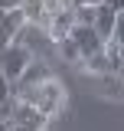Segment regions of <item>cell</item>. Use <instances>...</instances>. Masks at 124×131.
Segmentation results:
<instances>
[{
  "label": "cell",
  "instance_id": "1",
  "mask_svg": "<svg viewBox=\"0 0 124 131\" xmlns=\"http://www.w3.org/2000/svg\"><path fill=\"white\" fill-rule=\"evenodd\" d=\"M20 98H23V102H30V105H36L46 118H56V115L62 112V105H65V89H62L59 79L46 75L43 82H36L33 89H23Z\"/></svg>",
  "mask_w": 124,
  "mask_h": 131
},
{
  "label": "cell",
  "instance_id": "10",
  "mask_svg": "<svg viewBox=\"0 0 124 131\" xmlns=\"http://www.w3.org/2000/svg\"><path fill=\"white\" fill-rule=\"evenodd\" d=\"M13 82L7 79V75H3V72H0V115H7V118H10V115H13V108H16V95H13Z\"/></svg>",
  "mask_w": 124,
  "mask_h": 131
},
{
  "label": "cell",
  "instance_id": "6",
  "mask_svg": "<svg viewBox=\"0 0 124 131\" xmlns=\"http://www.w3.org/2000/svg\"><path fill=\"white\" fill-rule=\"evenodd\" d=\"M72 26H75V7H59L56 13L49 16V36H52V43L56 39H62V36H69L72 33Z\"/></svg>",
  "mask_w": 124,
  "mask_h": 131
},
{
  "label": "cell",
  "instance_id": "12",
  "mask_svg": "<svg viewBox=\"0 0 124 131\" xmlns=\"http://www.w3.org/2000/svg\"><path fill=\"white\" fill-rule=\"evenodd\" d=\"M111 10H118V13H124V0H105Z\"/></svg>",
  "mask_w": 124,
  "mask_h": 131
},
{
  "label": "cell",
  "instance_id": "3",
  "mask_svg": "<svg viewBox=\"0 0 124 131\" xmlns=\"http://www.w3.org/2000/svg\"><path fill=\"white\" fill-rule=\"evenodd\" d=\"M26 23L30 20H26V13H23L20 3H10L7 10H0V52L10 46V43H16V36L23 33Z\"/></svg>",
  "mask_w": 124,
  "mask_h": 131
},
{
  "label": "cell",
  "instance_id": "11",
  "mask_svg": "<svg viewBox=\"0 0 124 131\" xmlns=\"http://www.w3.org/2000/svg\"><path fill=\"white\" fill-rule=\"evenodd\" d=\"M111 39L124 46V13H118V23H114V36H111Z\"/></svg>",
  "mask_w": 124,
  "mask_h": 131
},
{
  "label": "cell",
  "instance_id": "8",
  "mask_svg": "<svg viewBox=\"0 0 124 131\" xmlns=\"http://www.w3.org/2000/svg\"><path fill=\"white\" fill-rule=\"evenodd\" d=\"M82 66H85V72H88V75L114 72V66H111V56H108V46H101L98 52H92V56H85V59H82Z\"/></svg>",
  "mask_w": 124,
  "mask_h": 131
},
{
  "label": "cell",
  "instance_id": "15",
  "mask_svg": "<svg viewBox=\"0 0 124 131\" xmlns=\"http://www.w3.org/2000/svg\"><path fill=\"white\" fill-rule=\"evenodd\" d=\"M121 75H124V66H121Z\"/></svg>",
  "mask_w": 124,
  "mask_h": 131
},
{
  "label": "cell",
  "instance_id": "16",
  "mask_svg": "<svg viewBox=\"0 0 124 131\" xmlns=\"http://www.w3.org/2000/svg\"><path fill=\"white\" fill-rule=\"evenodd\" d=\"M10 131H16V128H10Z\"/></svg>",
  "mask_w": 124,
  "mask_h": 131
},
{
  "label": "cell",
  "instance_id": "7",
  "mask_svg": "<svg viewBox=\"0 0 124 131\" xmlns=\"http://www.w3.org/2000/svg\"><path fill=\"white\" fill-rule=\"evenodd\" d=\"M114 23H118V10H111L108 3H98V7H95V30L101 33L105 43L114 36Z\"/></svg>",
  "mask_w": 124,
  "mask_h": 131
},
{
  "label": "cell",
  "instance_id": "5",
  "mask_svg": "<svg viewBox=\"0 0 124 131\" xmlns=\"http://www.w3.org/2000/svg\"><path fill=\"white\" fill-rule=\"evenodd\" d=\"M92 85L101 98H111V102H124V75L121 72H101V75H92Z\"/></svg>",
  "mask_w": 124,
  "mask_h": 131
},
{
  "label": "cell",
  "instance_id": "4",
  "mask_svg": "<svg viewBox=\"0 0 124 131\" xmlns=\"http://www.w3.org/2000/svg\"><path fill=\"white\" fill-rule=\"evenodd\" d=\"M69 36L78 43V49H82V59H85V56H92V52H98V49L105 46V39H101V33L95 30V23H75Z\"/></svg>",
  "mask_w": 124,
  "mask_h": 131
},
{
  "label": "cell",
  "instance_id": "9",
  "mask_svg": "<svg viewBox=\"0 0 124 131\" xmlns=\"http://www.w3.org/2000/svg\"><path fill=\"white\" fill-rule=\"evenodd\" d=\"M52 46H56V52H59L62 62H69V66L82 62V49H78V43L72 39V36H62V39H56Z\"/></svg>",
  "mask_w": 124,
  "mask_h": 131
},
{
  "label": "cell",
  "instance_id": "14",
  "mask_svg": "<svg viewBox=\"0 0 124 131\" xmlns=\"http://www.w3.org/2000/svg\"><path fill=\"white\" fill-rule=\"evenodd\" d=\"M78 3H88V7H98V3H105V0H75V7Z\"/></svg>",
  "mask_w": 124,
  "mask_h": 131
},
{
  "label": "cell",
  "instance_id": "13",
  "mask_svg": "<svg viewBox=\"0 0 124 131\" xmlns=\"http://www.w3.org/2000/svg\"><path fill=\"white\" fill-rule=\"evenodd\" d=\"M10 128H13V121H10L7 115H0V131H10Z\"/></svg>",
  "mask_w": 124,
  "mask_h": 131
},
{
  "label": "cell",
  "instance_id": "2",
  "mask_svg": "<svg viewBox=\"0 0 124 131\" xmlns=\"http://www.w3.org/2000/svg\"><path fill=\"white\" fill-rule=\"evenodd\" d=\"M33 62H36L33 49L26 46V43H20V39H16V43H10V46L0 52V72H3L7 79L13 82V85L23 79V72H26Z\"/></svg>",
  "mask_w": 124,
  "mask_h": 131
}]
</instances>
